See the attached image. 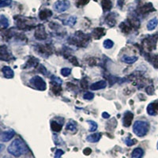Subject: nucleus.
<instances>
[{"label":"nucleus","mask_w":158,"mask_h":158,"mask_svg":"<svg viewBox=\"0 0 158 158\" xmlns=\"http://www.w3.org/2000/svg\"><path fill=\"white\" fill-rule=\"evenodd\" d=\"M30 84L36 89L40 90V91H44L46 89V82L41 77L38 75L33 76L30 79Z\"/></svg>","instance_id":"7ed1b4c3"},{"label":"nucleus","mask_w":158,"mask_h":158,"mask_svg":"<svg viewBox=\"0 0 158 158\" xmlns=\"http://www.w3.org/2000/svg\"><path fill=\"white\" fill-rule=\"evenodd\" d=\"M0 25H1V27L2 28H7L10 25L8 18L2 15L0 16Z\"/></svg>","instance_id":"4468645a"},{"label":"nucleus","mask_w":158,"mask_h":158,"mask_svg":"<svg viewBox=\"0 0 158 158\" xmlns=\"http://www.w3.org/2000/svg\"><path fill=\"white\" fill-rule=\"evenodd\" d=\"M87 123L89 124V126H90V128H89L90 132H94L95 131H97V128H98V125H97V123L95 122V121L87 120Z\"/></svg>","instance_id":"2eb2a0df"},{"label":"nucleus","mask_w":158,"mask_h":158,"mask_svg":"<svg viewBox=\"0 0 158 158\" xmlns=\"http://www.w3.org/2000/svg\"><path fill=\"white\" fill-rule=\"evenodd\" d=\"M2 150H3V145L2 144H1V152H2Z\"/></svg>","instance_id":"bb28decb"},{"label":"nucleus","mask_w":158,"mask_h":158,"mask_svg":"<svg viewBox=\"0 0 158 158\" xmlns=\"http://www.w3.org/2000/svg\"><path fill=\"white\" fill-rule=\"evenodd\" d=\"M147 113L149 115H156V111H155V108H154V104L152 103V104H149L147 107Z\"/></svg>","instance_id":"dca6fc26"},{"label":"nucleus","mask_w":158,"mask_h":158,"mask_svg":"<svg viewBox=\"0 0 158 158\" xmlns=\"http://www.w3.org/2000/svg\"><path fill=\"white\" fill-rule=\"evenodd\" d=\"M66 129H67L69 132H70V133L72 134L76 133L77 131V123H76L74 120L69 121L67 123V125H66Z\"/></svg>","instance_id":"6e6552de"},{"label":"nucleus","mask_w":158,"mask_h":158,"mask_svg":"<svg viewBox=\"0 0 158 158\" xmlns=\"http://www.w3.org/2000/svg\"><path fill=\"white\" fill-rule=\"evenodd\" d=\"M70 73H71V69L67 68V67H64L61 70V74L63 77H67L70 75Z\"/></svg>","instance_id":"6ab92c4d"},{"label":"nucleus","mask_w":158,"mask_h":158,"mask_svg":"<svg viewBox=\"0 0 158 158\" xmlns=\"http://www.w3.org/2000/svg\"><path fill=\"white\" fill-rule=\"evenodd\" d=\"M51 127H52V131H59L60 130H61L62 128V126L61 125H59V123H57L56 122H52V124H51Z\"/></svg>","instance_id":"a211bd4d"},{"label":"nucleus","mask_w":158,"mask_h":158,"mask_svg":"<svg viewBox=\"0 0 158 158\" xmlns=\"http://www.w3.org/2000/svg\"><path fill=\"white\" fill-rule=\"evenodd\" d=\"M103 45H104V47L106 49H110L111 48L113 47L114 45V42L111 40H105L104 41V44H103Z\"/></svg>","instance_id":"f3484780"},{"label":"nucleus","mask_w":158,"mask_h":158,"mask_svg":"<svg viewBox=\"0 0 158 158\" xmlns=\"http://www.w3.org/2000/svg\"><path fill=\"white\" fill-rule=\"evenodd\" d=\"M101 138V133H94L89 135V136H87L86 141L89 142H91V143H95V142H99Z\"/></svg>","instance_id":"1a4fd4ad"},{"label":"nucleus","mask_w":158,"mask_h":158,"mask_svg":"<svg viewBox=\"0 0 158 158\" xmlns=\"http://www.w3.org/2000/svg\"><path fill=\"white\" fill-rule=\"evenodd\" d=\"M12 2L11 0H1V3H0V7L3 8L5 6H8Z\"/></svg>","instance_id":"412c9836"},{"label":"nucleus","mask_w":158,"mask_h":158,"mask_svg":"<svg viewBox=\"0 0 158 158\" xmlns=\"http://www.w3.org/2000/svg\"><path fill=\"white\" fill-rule=\"evenodd\" d=\"M94 97V94L90 93V92H87V93H85V94L83 95V98H84L85 100H89V101L93 100Z\"/></svg>","instance_id":"aec40b11"},{"label":"nucleus","mask_w":158,"mask_h":158,"mask_svg":"<svg viewBox=\"0 0 158 158\" xmlns=\"http://www.w3.org/2000/svg\"><path fill=\"white\" fill-rule=\"evenodd\" d=\"M70 2L68 0H59L53 5V8L57 13H63L70 8Z\"/></svg>","instance_id":"20e7f679"},{"label":"nucleus","mask_w":158,"mask_h":158,"mask_svg":"<svg viewBox=\"0 0 158 158\" xmlns=\"http://www.w3.org/2000/svg\"><path fill=\"white\" fill-rule=\"evenodd\" d=\"M51 79H52V81H55V82L57 83V84H59V85H61L62 83H63V81H62L61 79L59 78V77H56V76H55V75H52Z\"/></svg>","instance_id":"b1692460"},{"label":"nucleus","mask_w":158,"mask_h":158,"mask_svg":"<svg viewBox=\"0 0 158 158\" xmlns=\"http://www.w3.org/2000/svg\"><path fill=\"white\" fill-rule=\"evenodd\" d=\"M63 153H64V151L62 150V149H56V153H55V158H60Z\"/></svg>","instance_id":"5701e85b"},{"label":"nucleus","mask_w":158,"mask_h":158,"mask_svg":"<svg viewBox=\"0 0 158 158\" xmlns=\"http://www.w3.org/2000/svg\"><path fill=\"white\" fill-rule=\"evenodd\" d=\"M107 86V82L106 81L104 80H101V81H98L97 82L94 83L90 85V89L96 91V90H100L103 89H105Z\"/></svg>","instance_id":"423d86ee"},{"label":"nucleus","mask_w":158,"mask_h":158,"mask_svg":"<svg viewBox=\"0 0 158 158\" xmlns=\"http://www.w3.org/2000/svg\"><path fill=\"white\" fill-rule=\"evenodd\" d=\"M144 155V150L140 147L135 148L131 153V158H142Z\"/></svg>","instance_id":"f8f14e48"},{"label":"nucleus","mask_w":158,"mask_h":158,"mask_svg":"<svg viewBox=\"0 0 158 158\" xmlns=\"http://www.w3.org/2000/svg\"><path fill=\"white\" fill-rule=\"evenodd\" d=\"M102 117L104 118H109L110 115L108 113V112H105V111H104V112H103L102 113Z\"/></svg>","instance_id":"393cba45"},{"label":"nucleus","mask_w":158,"mask_h":158,"mask_svg":"<svg viewBox=\"0 0 158 158\" xmlns=\"http://www.w3.org/2000/svg\"><path fill=\"white\" fill-rule=\"evenodd\" d=\"M15 135V131L13 129H9L6 130V131H2V134H1V137H0V139L2 142H9L10 140H11L13 138V137Z\"/></svg>","instance_id":"39448f33"},{"label":"nucleus","mask_w":158,"mask_h":158,"mask_svg":"<svg viewBox=\"0 0 158 158\" xmlns=\"http://www.w3.org/2000/svg\"><path fill=\"white\" fill-rule=\"evenodd\" d=\"M2 73L5 78L11 79L15 77V72L11 69V67H8V66H6V67H2Z\"/></svg>","instance_id":"0eeeda50"},{"label":"nucleus","mask_w":158,"mask_h":158,"mask_svg":"<svg viewBox=\"0 0 158 158\" xmlns=\"http://www.w3.org/2000/svg\"><path fill=\"white\" fill-rule=\"evenodd\" d=\"M138 58L135 56H123L122 57V61L127 64H133L135 62L138 61Z\"/></svg>","instance_id":"9d476101"},{"label":"nucleus","mask_w":158,"mask_h":158,"mask_svg":"<svg viewBox=\"0 0 158 158\" xmlns=\"http://www.w3.org/2000/svg\"><path fill=\"white\" fill-rule=\"evenodd\" d=\"M149 129V125L147 122L143 120H137L133 124V132L136 136L142 137L147 135Z\"/></svg>","instance_id":"f03ea898"},{"label":"nucleus","mask_w":158,"mask_h":158,"mask_svg":"<svg viewBox=\"0 0 158 158\" xmlns=\"http://www.w3.org/2000/svg\"><path fill=\"white\" fill-rule=\"evenodd\" d=\"M77 22V18L74 16H71L70 18H68L67 19H66L63 22L65 25H67V26H70V27H72V26H74V25Z\"/></svg>","instance_id":"ddd939ff"},{"label":"nucleus","mask_w":158,"mask_h":158,"mask_svg":"<svg viewBox=\"0 0 158 158\" xmlns=\"http://www.w3.org/2000/svg\"><path fill=\"white\" fill-rule=\"evenodd\" d=\"M124 142H125V144H126L127 146H133V145H135V142H135V140H132V139H131V138H127L124 139Z\"/></svg>","instance_id":"4be33fe9"},{"label":"nucleus","mask_w":158,"mask_h":158,"mask_svg":"<svg viewBox=\"0 0 158 158\" xmlns=\"http://www.w3.org/2000/svg\"><path fill=\"white\" fill-rule=\"evenodd\" d=\"M7 151L12 156L15 157H19L22 155L27 153L28 148L22 139L17 138L10 144V146L7 148Z\"/></svg>","instance_id":"f257e3e1"},{"label":"nucleus","mask_w":158,"mask_h":158,"mask_svg":"<svg viewBox=\"0 0 158 158\" xmlns=\"http://www.w3.org/2000/svg\"><path fill=\"white\" fill-rule=\"evenodd\" d=\"M156 147H157V149H158V142H157V146H156Z\"/></svg>","instance_id":"cd10ccee"},{"label":"nucleus","mask_w":158,"mask_h":158,"mask_svg":"<svg viewBox=\"0 0 158 158\" xmlns=\"http://www.w3.org/2000/svg\"><path fill=\"white\" fill-rule=\"evenodd\" d=\"M158 25V20L156 18H153L152 19H150L148 22L147 25H146V27H147V29L149 31H152L154 30L156 28Z\"/></svg>","instance_id":"9b49d317"},{"label":"nucleus","mask_w":158,"mask_h":158,"mask_svg":"<svg viewBox=\"0 0 158 158\" xmlns=\"http://www.w3.org/2000/svg\"><path fill=\"white\" fill-rule=\"evenodd\" d=\"M2 158H14V157L11 156H6H6H4Z\"/></svg>","instance_id":"a878e982"}]
</instances>
